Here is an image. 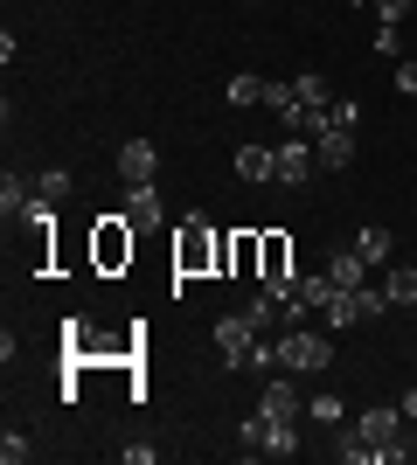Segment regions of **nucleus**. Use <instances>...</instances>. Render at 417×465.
<instances>
[{"label":"nucleus","mask_w":417,"mask_h":465,"mask_svg":"<svg viewBox=\"0 0 417 465\" xmlns=\"http://www.w3.org/2000/svg\"><path fill=\"white\" fill-rule=\"evenodd\" d=\"M278 369L285 375H320V369H334V341L313 327H285L278 333Z\"/></svg>","instance_id":"obj_2"},{"label":"nucleus","mask_w":417,"mask_h":465,"mask_svg":"<svg viewBox=\"0 0 417 465\" xmlns=\"http://www.w3.org/2000/svg\"><path fill=\"white\" fill-rule=\"evenodd\" d=\"M382 292H390V306H417V264H390V272H376Z\"/></svg>","instance_id":"obj_14"},{"label":"nucleus","mask_w":417,"mask_h":465,"mask_svg":"<svg viewBox=\"0 0 417 465\" xmlns=\"http://www.w3.org/2000/svg\"><path fill=\"white\" fill-rule=\"evenodd\" d=\"M223 97H230L237 112H243V104H264V77H243V70H237V77L223 84Z\"/></svg>","instance_id":"obj_20"},{"label":"nucleus","mask_w":417,"mask_h":465,"mask_svg":"<svg viewBox=\"0 0 417 465\" xmlns=\"http://www.w3.org/2000/svg\"><path fill=\"white\" fill-rule=\"evenodd\" d=\"M160 215H167L160 209V188L154 181H133V188H125V223H133V230H154Z\"/></svg>","instance_id":"obj_7"},{"label":"nucleus","mask_w":417,"mask_h":465,"mask_svg":"<svg viewBox=\"0 0 417 465\" xmlns=\"http://www.w3.org/2000/svg\"><path fill=\"white\" fill-rule=\"evenodd\" d=\"M306 410H313V424H341V396H327V389H320Z\"/></svg>","instance_id":"obj_25"},{"label":"nucleus","mask_w":417,"mask_h":465,"mask_svg":"<svg viewBox=\"0 0 417 465\" xmlns=\"http://www.w3.org/2000/svg\"><path fill=\"white\" fill-rule=\"evenodd\" d=\"M382 28H403V15H417V0H376Z\"/></svg>","instance_id":"obj_24"},{"label":"nucleus","mask_w":417,"mask_h":465,"mask_svg":"<svg viewBox=\"0 0 417 465\" xmlns=\"http://www.w3.org/2000/svg\"><path fill=\"white\" fill-rule=\"evenodd\" d=\"M355 125H362V104H355V97H334V104L320 112V133H355Z\"/></svg>","instance_id":"obj_16"},{"label":"nucleus","mask_w":417,"mask_h":465,"mask_svg":"<svg viewBox=\"0 0 417 465\" xmlns=\"http://www.w3.org/2000/svg\"><path fill=\"white\" fill-rule=\"evenodd\" d=\"M251 341H258V327H251L243 312H223V320H216V348H223V361H230V369H243Z\"/></svg>","instance_id":"obj_5"},{"label":"nucleus","mask_w":417,"mask_h":465,"mask_svg":"<svg viewBox=\"0 0 417 465\" xmlns=\"http://www.w3.org/2000/svg\"><path fill=\"white\" fill-rule=\"evenodd\" d=\"M119 174H125V188H133V181H154L160 174V146L154 139H125L119 146Z\"/></svg>","instance_id":"obj_6"},{"label":"nucleus","mask_w":417,"mask_h":465,"mask_svg":"<svg viewBox=\"0 0 417 465\" xmlns=\"http://www.w3.org/2000/svg\"><path fill=\"white\" fill-rule=\"evenodd\" d=\"M376 56H403V35H397V28H376Z\"/></svg>","instance_id":"obj_27"},{"label":"nucleus","mask_w":417,"mask_h":465,"mask_svg":"<svg viewBox=\"0 0 417 465\" xmlns=\"http://www.w3.org/2000/svg\"><path fill=\"white\" fill-rule=\"evenodd\" d=\"M258 257H264V236H251V230L230 236V272L237 278H258Z\"/></svg>","instance_id":"obj_15"},{"label":"nucleus","mask_w":417,"mask_h":465,"mask_svg":"<svg viewBox=\"0 0 417 465\" xmlns=\"http://www.w3.org/2000/svg\"><path fill=\"white\" fill-rule=\"evenodd\" d=\"M35 194H42V202H63V194H70V174H63V167H49V174H35Z\"/></svg>","instance_id":"obj_23"},{"label":"nucleus","mask_w":417,"mask_h":465,"mask_svg":"<svg viewBox=\"0 0 417 465\" xmlns=\"http://www.w3.org/2000/svg\"><path fill=\"white\" fill-rule=\"evenodd\" d=\"M133 243H139L133 223H125V215H104L98 230H91V264H98V272H125V264H133Z\"/></svg>","instance_id":"obj_3"},{"label":"nucleus","mask_w":417,"mask_h":465,"mask_svg":"<svg viewBox=\"0 0 417 465\" xmlns=\"http://www.w3.org/2000/svg\"><path fill=\"white\" fill-rule=\"evenodd\" d=\"M272 153H278V181H285V188H306V181L320 174V153H313L306 133H293L285 146H272Z\"/></svg>","instance_id":"obj_4"},{"label":"nucleus","mask_w":417,"mask_h":465,"mask_svg":"<svg viewBox=\"0 0 417 465\" xmlns=\"http://www.w3.org/2000/svg\"><path fill=\"white\" fill-rule=\"evenodd\" d=\"M355 251H362V264H369V272H390V251H397V236L382 230V223H362V230H355Z\"/></svg>","instance_id":"obj_9"},{"label":"nucleus","mask_w":417,"mask_h":465,"mask_svg":"<svg viewBox=\"0 0 417 465\" xmlns=\"http://www.w3.org/2000/svg\"><path fill=\"white\" fill-rule=\"evenodd\" d=\"M258 410H264V417H285V424H293V410H299L293 382H285V375H264V396H258Z\"/></svg>","instance_id":"obj_13"},{"label":"nucleus","mask_w":417,"mask_h":465,"mask_svg":"<svg viewBox=\"0 0 417 465\" xmlns=\"http://www.w3.org/2000/svg\"><path fill=\"white\" fill-rule=\"evenodd\" d=\"M327 278H334L341 292H362V285H369V278H376V272L362 264V251H355V243H341V251L327 257Z\"/></svg>","instance_id":"obj_8"},{"label":"nucleus","mask_w":417,"mask_h":465,"mask_svg":"<svg viewBox=\"0 0 417 465\" xmlns=\"http://www.w3.org/2000/svg\"><path fill=\"white\" fill-rule=\"evenodd\" d=\"M264 112H272V118H285V125H293V112H299V97H293V84H278V77H264Z\"/></svg>","instance_id":"obj_19"},{"label":"nucleus","mask_w":417,"mask_h":465,"mask_svg":"<svg viewBox=\"0 0 417 465\" xmlns=\"http://www.w3.org/2000/svg\"><path fill=\"white\" fill-rule=\"evenodd\" d=\"M272 278H299L293 272V243L278 230H264V257H258V285H272Z\"/></svg>","instance_id":"obj_10"},{"label":"nucleus","mask_w":417,"mask_h":465,"mask_svg":"<svg viewBox=\"0 0 417 465\" xmlns=\"http://www.w3.org/2000/svg\"><path fill=\"white\" fill-rule=\"evenodd\" d=\"M63 348H70V354H98V341H91V320H70V327H63Z\"/></svg>","instance_id":"obj_22"},{"label":"nucleus","mask_w":417,"mask_h":465,"mask_svg":"<svg viewBox=\"0 0 417 465\" xmlns=\"http://www.w3.org/2000/svg\"><path fill=\"white\" fill-rule=\"evenodd\" d=\"M28 459H35L28 430H7V438H0V465H28Z\"/></svg>","instance_id":"obj_21"},{"label":"nucleus","mask_w":417,"mask_h":465,"mask_svg":"<svg viewBox=\"0 0 417 465\" xmlns=\"http://www.w3.org/2000/svg\"><path fill=\"white\" fill-rule=\"evenodd\" d=\"M334 278H327V272H320V278H299V306H306V312H327V306H334Z\"/></svg>","instance_id":"obj_17"},{"label":"nucleus","mask_w":417,"mask_h":465,"mask_svg":"<svg viewBox=\"0 0 417 465\" xmlns=\"http://www.w3.org/2000/svg\"><path fill=\"white\" fill-rule=\"evenodd\" d=\"M313 153H320V167H355V133H313Z\"/></svg>","instance_id":"obj_11"},{"label":"nucleus","mask_w":417,"mask_h":465,"mask_svg":"<svg viewBox=\"0 0 417 465\" xmlns=\"http://www.w3.org/2000/svg\"><path fill=\"white\" fill-rule=\"evenodd\" d=\"M237 181H278V153L272 146H237Z\"/></svg>","instance_id":"obj_12"},{"label":"nucleus","mask_w":417,"mask_h":465,"mask_svg":"<svg viewBox=\"0 0 417 465\" xmlns=\"http://www.w3.org/2000/svg\"><path fill=\"white\" fill-rule=\"evenodd\" d=\"M348 7H362V0H348Z\"/></svg>","instance_id":"obj_28"},{"label":"nucleus","mask_w":417,"mask_h":465,"mask_svg":"<svg viewBox=\"0 0 417 465\" xmlns=\"http://www.w3.org/2000/svg\"><path fill=\"white\" fill-rule=\"evenodd\" d=\"M174 272L181 278H209V272H230V236H216L202 215H181V236H174Z\"/></svg>","instance_id":"obj_1"},{"label":"nucleus","mask_w":417,"mask_h":465,"mask_svg":"<svg viewBox=\"0 0 417 465\" xmlns=\"http://www.w3.org/2000/svg\"><path fill=\"white\" fill-rule=\"evenodd\" d=\"M397 91H403V97H417V56H403V63H397Z\"/></svg>","instance_id":"obj_26"},{"label":"nucleus","mask_w":417,"mask_h":465,"mask_svg":"<svg viewBox=\"0 0 417 465\" xmlns=\"http://www.w3.org/2000/svg\"><path fill=\"white\" fill-rule=\"evenodd\" d=\"M28 202H35V181H21V174H7V181H0V209H7V223H15V215L28 209Z\"/></svg>","instance_id":"obj_18"}]
</instances>
